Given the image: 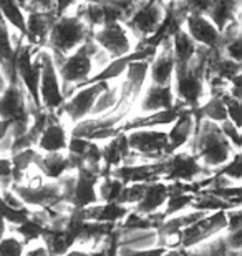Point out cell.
Segmentation results:
<instances>
[{
	"mask_svg": "<svg viewBox=\"0 0 242 256\" xmlns=\"http://www.w3.org/2000/svg\"><path fill=\"white\" fill-rule=\"evenodd\" d=\"M168 200V186L163 185V183H156V185H151L146 188L145 194L143 198L140 200V204H138V210L143 213H149V212H154L158 206Z\"/></svg>",
	"mask_w": 242,
	"mask_h": 256,
	"instance_id": "cell-21",
	"label": "cell"
},
{
	"mask_svg": "<svg viewBox=\"0 0 242 256\" xmlns=\"http://www.w3.org/2000/svg\"><path fill=\"white\" fill-rule=\"evenodd\" d=\"M0 120L10 122V130L13 138L22 136L28 128V110L25 102L23 90L20 88L18 80L5 86L0 94Z\"/></svg>",
	"mask_w": 242,
	"mask_h": 256,
	"instance_id": "cell-4",
	"label": "cell"
},
{
	"mask_svg": "<svg viewBox=\"0 0 242 256\" xmlns=\"http://www.w3.org/2000/svg\"><path fill=\"white\" fill-rule=\"evenodd\" d=\"M149 78L151 85H169L174 74V57H173V44L171 37L164 38L156 47L154 60L149 66Z\"/></svg>",
	"mask_w": 242,
	"mask_h": 256,
	"instance_id": "cell-11",
	"label": "cell"
},
{
	"mask_svg": "<svg viewBox=\"0 0 242 256\" xmlns=\"http://www.w3.org/2000/svg\"><path fill=\"white\" fill-rule=\"evenodd\" d=\"M5 82H7V80H5L3 74H2V72H0V94H2V92L5 90Z\"/></svg>",
	"mask_w": 242,
	"mask_h": 256,
	"instance_id": "cell-42",
	"label": "cell"
},
{
	"mask_svg": "<svg viewBox=\"0 0 242 256\" xmlns=\"http://www.w3.org/2000/svg\"><path fill=\"white\" fill-rule=\"evenodd\" d=\"M174 94L173 86L169 85H151L146 92L145 98L141 102V110L143 112H159V110H168L173 106Z\"/></svg>",
	"mask_w": 242,
	"mask_h": 256,
	"instance_id": "cell-17",
	"label": "cell"
},
{
	"mask_svg": "<svg viewBox=\"0 0 242 256\" xmlns=\"http://www.w3.org/2000/svg\"><path fill=\"white\" fill-rule=\"evenodd\" d=\"M0 15L12 25L18 34L25 37V15L22 7L15 0H0Z\"/></svg>",
	"mask_w": 242,
	"mask_h": 256,
	"instance_id": "cell-23",
	"label": "cell"
},
{
	"mask_svg": "<svg viewBox=\"0 0 242 256\" xmlns=\"http://www.w3.org/2000/svg\"><path fill=\"white\" fill-rule=\"evenodd\" d=\"M23 248L22 243L15 238L0 240V256H22Z\"/></svg>",
	"mask_w": 242,
	"mask_h": 256,
	"instance_id": "cell-34",
	"label": "cell"
},
{
	"mask_svg": "<svg viewBox=\"0 0 242 256\" xmlns=\"http://www.w3.org/2000/svg\"><path fill=\"white\" fill-rule=\"evenodd\" d=\"M90 142L86 140V138H78V136H73L70 142V153L71 155H78L83 158V153L86 152V148H88Z\"/></svg>",
	"mask_w": 242,
	"mask_h": 256,
	"instance_id": "cell-38",
	"label": "cell"
},
{
	"mask_svg": "<svg viewBox=\"0 0 242 256\" xmlns=\"http://www.w3.org/2000/svg\"><path fill=\"white\" fill-rule=\"evenodd\" d=\"M50 124H47L45 130L42 132V135L38 138V145L42 150L48 153H58L66 148V133L63 130V126L55 124L53 116H48Z\"/></svg>",
	"mask_w": 242,
	"mask_h": 256,
	"instance_id": "cell-19",
	"label": "cell"
},
{
	"mask_svg": "<svg viewBox=\"0 0 242 256\" xmlns=\"http://www.w3.org/2000/svg\"><path fill=\"white\" fill-rule=\"evenodd\" d=\"M91 38L101 50H105L110 58H121L130 55L131 42L128 37L125 27L121 24H108L101 25V28L93 30Z\"/></svg>",
	"mask_w": 242,
	"mask_h": 256,
	"instance_id": "cell-8",
	"label": "cell"
},
{
	"mask_svg": "<svg viewBox=\"0 0 242 256\" xmlns=\"http://www.w3.org/2000/svg\"><path fill=\"white\" fill-rule=\"evenodd\" d=\"M18 194L23 200H27L30 203L35 204H43L51 202L56 194H58V186L56 185H47V186H40V188H18Z\"/></svg>",
	"mask_w": 242,
	"mask_h": 256,
	"instance_id": "cell-25",
	"label": "cell"
},
{
	"mask_svg": "<svg viewBox=\"0 0 242 256\" xmlns=\"http://www.w3.org/2000/svg\"><path fill=\"white\" fill-rule=\"evenodd\" d=\"M86 4H101L103 0H85Z\"/></svg>",
	"mask_w": 242,
	"mask_h": 256,
	"instance_id": "cell-44",
	"label": "cell"
},
{
	"mask_svg": "<svg viewBox=\"0 0 242 256\" xmlns=\"http://www.w3.org/2000/svg\"><path fill=\"white\" fill-rule=\"evenodd\" d=\"M164 165H151V166H121L113 172V175L120 178V182H146L156 173L163 172Z\"/></svg>",
	"mask_w": 242,
	"mask_h": 256,
	"instance_id": "cell-20",
	"label": "cell"
},
{
	"mask_svg": "<svg viewBox=\"0 0 242 256\" xmlns=\"http://www.w3.org/2000/svg\"><path fill=\"white\" fill-rule=\"evenodd\" d=\"M128 153H130L128 138H126L125 133H121V135L113 138V140L108 143L105 148H103L101 156L105 158V162L108 163V165H118L123 158L128 156Z\"/></svg>",
	"mask_w": 242,
	"mask_h": 256,
	"instance_id": "cell-22",
	"label": "cell"
},
{
	"mask_svg": "<svg viewBox=\"0 0 242 256\" xmlns=\"http://www.w3.org/2000/svg\"><path fill=\"white\" fill-rule=\"evenodd\" d=\"M146 185H133L130 188H123V192L120 194V198H118V202L120 203H135V202H140L143 198V194L146 192Z\"/></svg>",
	"mask_w": 242,
	"mask_h": 256,
	"instance_id": "cell-31",
	"label": "cell"
},
{
	"mask_svg": "<svg viewBox=\"0 0 242 256\" xmlns=\"http://www.w3.org/2000/svg\"><path fill=\"white\" fill-rule=\"evenodd\" d=\"M161 2H164V0H161ZM168 2H178V0H168Z\"/></svg>",
	"mask_w": 242,
	"mask_h": 256,
	"instance_id": "cell-46",
	"label": "cell"
},
{
	"mask_svg": "<svg viewBox=\"0 0 242 256\" xmlns=\"http://www.w3.org/2000/svg\"><path fill=\"white\" fill-rule=\"evenodd\" d=\"M37 50H32V45H23L17 42L15 50V74H18L20 82L27 88L30 98L37 108H40V96H38V82H40V58H33V54Z\"/></svg>",
	"mask_w": 242,
	"mask_h": 256,
	"instance_id": "cell-6",
	"label": "cell"
},
{
	"mask_svg": "<svg viewBox=\"0 0 242 256\" xmlns=\"http://www.w3.org/2000/svg\"><path fill=\"white\" fill-rule=\"evenodd\" d=\"M173 44V57H174V70L179 72L186 68L189 60L194 57L196 50H198V44L189 37L188 32L179 28L176 34L171 37Z\"/></svg>",
	"mask_w": 242,
	"mask_h": 256,
	"instance_id": "cell-15",
	"label": "cell"
},
{
	"mask_svg": "<svg viewBox=\"0 0 242 256\" xmlns=\"http://www.w3.org/2000/svg\"><path fill=\"white\" fill-rule=\"evenodd\" d=\"M193 110H183L176 118V124L168 133V146L166 153H173L176 148L188 142L193 133Z\"/></svg>",
	"mask_w": 242,
	"mask_h": 256,
	"instance_id": "cell-18",
	"label": "cell"
},
{
	"mask_svg": "<svg viewBox=\"0 0 242 256\" xmlns=\"http://www.w3.org/2000/svg\"><path fill=\"white\" fill-rule=\"evenodd\" d=\"M106 86H108V82L90 84V86L80 90L73 98H70L65 105H61V110H63L73 122L81 120L85 115H88L91 112L96 98L106 90Z\"/></svg>",
	"mask_w": 242,
	"mask_h": 256,
	"instance_id": "cell-9",
	"label": "cell"
},
{
	"mask_svg": "<svg viewBox=\"0 0 242 256\" xmlns=\"http://www.w3.org/2000/svg\"><path fill=\"white\" fill-rule=\"evenodd\" d=\"M164 170H168L169 178H181V180H191L203 168L196 160V156L188 153H178L168 163H164Z\"/></svg>",
	"mask_w": 242,
	"mask_h": 256,
	"instance_id": "cell-16",
	"label": "cell"
},
{
	"mask_svg": "<svg viewBox=\"0 0 242 256\" xmlns=\"http://www.w3.org/2000/svg\"><path fill=\"white\" fill-rule=\"evenodd\" d=\"M126 214V208H123L118 203H110L108 206L100 210L96 222H116V220L123 218Z\"/></svg>",
	"mask_w": 242,
	"mask_h": 256,
	"instance_id": "cell-30",
	"label": "cell"
},
{
	"mask_svg": "<svg viewBox=\"0 0 242 256\" xmlns=\"http://www.w3.org/2000/svg\"><path fill=\"white\" fill-rule=\"evenodd\" d=\"M199 118L201 116H206L211 122H224L228 120V112H226V106L221 100V96H213L204 106H201L198 110Z\"/></svg>",
	"mask_w": 242,
	"mask_h": 256,
	"instance_id": "cell-26",
	"label": "cell"
},
{
	"mask_svg": "<svg viewBox=\"0 0 242 256\" xmlns=\"http://www.w3.org/2000/svg\"><path fill=\"white\" fill-rule=\"evenodd\" d=\"M18 232L22 233L27 240H33V238H37L38 234H42L43 228L40 226L38 223L30 222V220H27V222H23V223H22V226L18 228Z\"/></svg>",
	"mask_w": 242,
	"mask_h": 256,
	"instance_id": "cell-37",
	"label": "cell"
},
{
	"mask_svg": "<svg viewBox=\"0 0 242 256\" xmlns=\"http://www.w3.org/2000/svg\"><path fill=\"white\" fill-rule=\"evenodd\" d=\"M221 100H223V104L226 106L229 120L238 128H241V100L234 98L233 95H229V92H224V94L221 95Z\"/></svg>",
	"mask_w": 242,
	"mask_h": 256,
	"instance_id": "cell-28",
	"label": "cell"
},
{
	"mask_svg": "<svg viewBox=\"0 0 242 256\" xmlns=\"http://www.w3.org/2000/svg\"><path fill=\"white\" fill-rule=\"evenodd\" d=\"M2 160H3V158H0V163H2Z\"/></svg>",
	"mask_w": 242,
	"mask_h": 256,
	"instance_id": "cell-47",
	"label": "cell"
},
{
	"mask_svg": "<svg viewBox=\"0 0 242 256\" xmlns=\"http://www.w3.org/2000/svg\"><path fill=\"white\" fill-rule=\"evenodd\" d=\"M58 18L55 12H42V10H30L25 18V37L30 45H42L47 42L48 34Z\"/></svg>",
	"mask_w": 242,
	"mask_h": 256,
	"instance_id": "cell-13",
	"label": "cell"
},
{
	"mask_svg": "<svg viewBox=\"0 0 242 256\" xmlns=\"http://www.w3.org/2000/svg\"><path fill=\"white\" fill-rule=\"evenodd\" d=\"M37 165L42 168V172H45V175L50 178H56L63 173L66 168H70V162L68 156H63L60 153H50L45 158H38L35 156L33 160Z\"/></svg>",
	"mask_w": 242,
	"mask_h": 256,
	"instance_id": "cell-24",
	"label": "cell"
},
{
	"mask_svg": "<svg viewBox=\"0 0 242 256\" xmlns=\"http://www.w3.org/2000/svg\"><path fill=\"white\" fill-rule=\"evenodd\" d=\"M161 256H179L178 253H168V254H161Z\"/></svg>",
	"mask_w": 242,
	"mask_h": 256,
	"instance_id": "cell-45",
	"label": "cell"
},
{
	"mask_svg": "<svg viewBox=\"0 0 242 256\" xmlns=\"http://www.w3.org/2000/svg\"><path fill=\"white\" fill-rule=\"evenodd\" d=\"M108 64H110V57L106 55L105 50L98 47L90 35L73 54L66 55L58 64H55L56 72L63 80L65 90L61 92L63 96L71 94L76 86L88 80L95 70L100 72Z\"/></svg>",
	"mask_w": 242,
	"mask_h": 256,
	"instance_id": "cell-1",
	"label": "cell"
},
{
	"mask_svg": "<svg viewBox=\"0 0 242 256\" xmlns=\"http://www.w3.org/2000/svg\"><path fill=\"white\" fill-rule=\"evenodd\" d=\"M118 98V86H106V90L98 96L93 108H91L90 114L91 115H100L101 112H106L110 110V106H115L116 105V100Z\"/></svg>",
	"mask_w": 242,
	"mask_h": 256,
	"instance_id": "cell-27",
	"label": "cell"
},
{
	"mask_svg": "<svg viewBox=\"0 0 242 256\" xmlns=\"http://www.w3.org/2000/svg\"><path fill=\"white\" fill-rule=\"evenodd\" d=\"M128 138L130 150L140 152L143 155L156 156L159 153H166L168 146V133L158 130H138L133 132Z\"/></svg>",
	"mask_w": 242,
	"mask_h": 256,
	"instance_id": "cell-12",
	"label": "cell"
},
{
	"mask_svg": "<svg viewBox=\"0 0 242 256\" xmlns=\"http://www.w3.org/2000/svg\"><path fill=\"white\" fill-rule=\"evenodd\" d=\"M164 18V2L161 0H145L138 7L130 18L126 20V28L131 30V34L136 38H140V44L145 42L159 28Z\"/></svg>",
	"mask_w": 242,
	"mask_h": 256,
	"instance_id": "cell-5",
	"label": "cell"
},
{
	"mask_svg": "<svg viewBox=\"0 0 242 256\" xmlns=\"http://www.w3.org/2000/svg\"><path fill=\"white\" fill-rule=\"evenodd\" d=\"M0 72L3 74L5 80L10 84L17 82V74H15V48L10 38V32L7 24L3 22L0 15Z\"/></svg>",
	"mask_w": 242,
	"mask_h": 256,
	"instance_id": "cell-14",
	"label": "cell"
},
{
	"mask_svg": "<svg viewBox=\"0 0 242 256\" xmlns=\"http://www.w3.org/2000/svg\"><path fill=\"white\" fill-rule=\"evenodd\" d=\"M10 130V122L8 120H0V140H3L7 136V133Z\"/></svg>",
	"mask_w": 242,
	"mask_h": 256,
	"instance_id": "cell-41",
	"label": "cell"
},
{
	"mask_svg": "<svg viewBox=\"0 0 242 256\" xmlns=\"http://www.w3.org/2000/svg\"><path fill=\"white\" fill-rule=\"evenodd\" d=\"M91 34L93 30L86 27V24L76 14L58 17L48 34V47L53 52V62L58 64L70 52L78 48Z\"/></svg>",
	"mask_w": 242,
	"mask_h": 256,
	"instance_id": "cell-2",
	"label": "cell"
},
{
	"mask_svg": "<svg viewBox=\"0 0 242 256\" xmlns=\"http://www.w3.org/2000/svg\"><path fill=\"white\" fill-rule=\"evenodd\" d=\"M186 27L189 30V37L196 44L206 48H219L221 32L216 28V25L203 14H188L184 17Z\"/></svg>",
	"mask_w": 242,
	"mask_h": 256,
	"instance_id": "cell-10",
	"label": "cell"
},
{
	"mask_svg": "<svg viewBox=\"0 0 242 256\" xmlns=\"http://www.w3.org/2000/svg\"><path fill=\"white\" fill-rule=\"evenodd\" d=\"M221 52L224 54V57H228L234 62H241L242 60V42H241V37H236L234 40L231 42L224 44L221 47Z\"/></svg>",
	"mask_w": 242,
	"mask_h": 256,
	"instance_id": "cell-32",
	"label": "cell"
},
{
	"mask_svg": "<svg viewBox=\"0 0 242 256\" xmlns=\"http://www.w3.org/2000/svg\"><path fill=\"white\" fill-rule=\"evenodd\" d=\"M35 156H37V153L33 150H23L17 153V155L13 156V173L17 175V173L23 172L25 168L30 166V163L35 160Z\"/></svg>",
	"mask_w": 242,
	"mask_h": 256,
	"instance_id": "cell-33",
	"label": "cell"
},
{
	"mask_svg": "<svg viewBox=\"0 0 242 256\" xmlns=\"http://www.w3.org/2000/svg\"><path fill=\"white\" fill-rule=\"evenodd\" d=\"M30 2H32V0H28V4H30Z\"/></svg>",
	"mask_w": 242,
	"mask_h": 256,
	"instance_id": "cell-48",
	"label": "cell"
},
{
	"mask_svg": "<svg viewBox=\"0 0 242 256\" xmlns=\"http://www.w3.org/2000/svg\"><path fill=\"white\" fill-rule=\"evenodd\" d=\"M66 256H88V254H85V253H81V252H71V253H68Z\"/></svg>",
	"mask_w": 242,
	"mask_h": 256,
	"instance_id": "cell-43",
	"label": "cell"
},
{
	"mask_svg": "<svg viewBox=\"0 0 242 256\" xmlns=\"http://www.w3.org/2000/svg\"><path fill=\"white\" fill-rule=\"evenodd\" d=\"M221 132L223 135L228 138V142H233L236 146L241 148V133H239V128L236 126L231 120H224L223 122V126H221Z\"/></svg>",
	"mask_w": 242,
	"mask_h": 256,
	"instance_id": "cell-35",
	"label": "cell"
},
{
	"mask_svg": "<svg viewBox=\"0 0 242 256\" xmlns=\"http://www.w3.org/2000/svg\"><path fill=\"white\" fill-rule=\"evenodd\" d=\"M191 200H193V196H188V194H183V193L169 194V203H168L166 213H174V212H178V210L184 208Z\"/></svg>",
	"mask_w": 242,
	"mask_h": 256,
	"instance_id": "cell-36",
	"label": "cell"
},
{
	"mask_svg": "<svg viewBox=\"0 0 242 256\" xmlns=\"http://www.w3.org/2000/svg\"><path fill=\"white\" fill-rule=\"evenodd\" d=\"M223 173H224V175H228L229 178L239 180V178H241V173H242V165H241V155H239V153L236 155L234 160L231 162L229 165L224 168Z\"/></svg>",
	"mask_w": 242,
	"mask_h": 256,
	"instance_id": "cell-39",
	"label": "cell"
},
{
	"mask_svg": "<svg viewBox=\"0 0 242 256\" xmlns=\"http://www.w3.org/2000/svg\"><path fill=\"white\" fill-rule=\"evenodd\" d=\"M123 188H125V183L120 180H106L100 186V193L103 198L108 200V202H118Z\"/></svg>",
	"mask_w": 242,
	"mask_h": 256,
	"instance_id": "cell-29",
	"label": "cell"
},
{
	"mask_svg": "<svg viewBox=\"0 0 242 256\" xmlns=\"http://www.w3.org/2000/svg\"><path fill=\"white\" fill-rule=\"evenodd\" d=\"M198 126L199 135L196 140V152L204 165L218 166L228 162L231 156V143L216 125V122H198Z\"/></svg>",
	"mask_w": 242,
	"mask_h": 256,
	"instance_id": "cell-3",
	"label": "cell"
},
{
	"mask_svg": "<svg viewBox=\"0 0 242 256\" xmlns=\"http://www.w3.org/2000/svg\"><path fill=\"white\" fill-rule=\"evenodd\" d=\"M76 0H55V15L56 17H61L66 10H68L71 5H75Z\"/></svg>",
	"mask_w": 242,
	"mask_h": 256,
	"instance_id": "cell-40",
	"label": "cell"
},
{
	"mask_svg": "<svg viewBox=\"0 0 242 256\" xmlns=\"http://www.w3.org/2000/svg\"><path fill=\"white\" fill-rule=\"evenodd\" d=\"M40 58V82H38V96L43 105L50 110H55L63 104V94L58 80V72L53 62V57L47 50L38 52Z\"/></svg>",
	"mask_w": 242,
	"mask_h": 256,
	"instance_id": "cell-7",
	"label": "cell"
}]
</instances>
